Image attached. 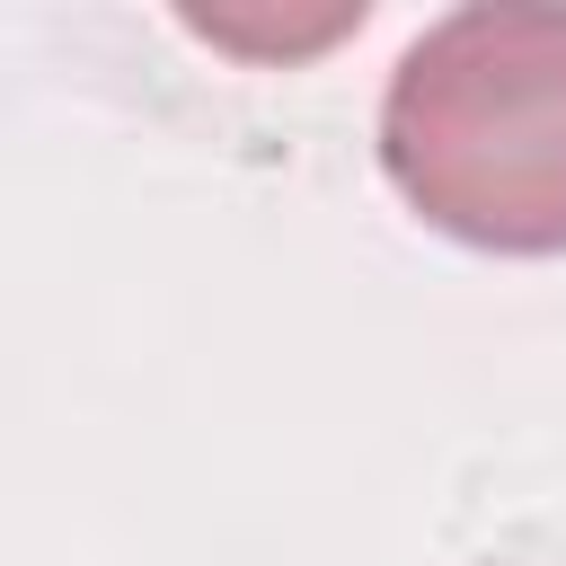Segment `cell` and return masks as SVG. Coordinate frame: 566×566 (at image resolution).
I'll return each instance as SVG.
<instances>
[{
  "instance_id": "6da1fadb",
  "label": "cell",
  "mask_w": 566,
  "mask_h": 566,
  "mask_svg": "<svg viewBox=\"0 0 566 566\" xmlns=\"http://www.w3.org/2000/svg\"><path fill=\"white\" fill-rule=\"evenodd\" d=\"M380 168L460 248L566 256V9H442L380 88Z\"/></svg>"
}]
</instances>
